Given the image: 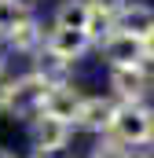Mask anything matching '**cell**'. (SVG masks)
<instances>
[{"mask_svg": "<svg viewBox=\"0 0 154 158\" xmlns=\"http://www.w3.org/2000/svg\"><path fill=\"white\" fill-rule=\"evenodd\" d=\"M110 136H117L125 147H151V140H154V107L151 103H117Z\"/></svg>", "mask_w": 154, "mask_h": 158, "instance_id": "cell-1", "label": "cell"}, {"mask_svg": "<svg viewBox=\"0 0 154 158\" xmlns=\"http://www.w3.org/2000/svg\"><path fill=\"white\" fill-rule=\"evenodd\" d=\"M48 81H40L33 70H22L15 77H7V114L18 121H30L44 110V96H48Z\"/></svg>", "mask_w": 154, "mask_h": 158, "instance_id": "cell-2", "label": "cell"}, {"mask_svg": "<svg viewBox=\"0 0 154 158\" xmlns=\"http://www.w3.org/2000/svg\"><path fill=\"white\" fill-rule=\"evenodd\" d=\"M74 125L59 118H48V114H37V118L26 121V136H30V147L33 151H51V155H66L70 143H74Z\"/></svg>", "mask_w": 154, "mask_h": 158, "instance_id": "cell-3", "label": "cell"}, {"mask_svg": "<svg viewBox=\"0 0 154 158\" xmlns=\"http://www.w3.org/2000/svg\"><path fill=\"white\" fill-rule=\"evenodd\" d=\"M107 85H110L114 103H147L151 99V81L143 77L140 66H110Z\"/></svg>", "mask_w": 154, "mask_h": 158, "instance_id": "cell-4", "label": "cell"}, {"mask_svg": "<svg viewBox=\"0 0 154 158\" xmlns=\"http://www.w3.org/2000/svg\"><path fill=\"white\" fill-rule=\"evenodd\" d=\"M114 114H117V103L110 96H84L81 110L74 118V129L77 132H88V136H103V132H110Z\"/></svg>", "mask_w": 154, "mask_h": 158, "instance_id": "cell-5", "label": "cell"}, {"mask_svg": "<svg viewBox=\"0 0 154 158\" xmlns=\"http://www.w3.org/2000/svg\"><path fill=\"white\" fill-rule=\"evenodd\" d=\"M44 37H48V26H44V22H40L37 15L30 11V15H22V19L15 22V30H11L7 37L0 40V44L7 48V55L15 52V55L30 59V55H37L40 48H44Z\"/></svg>", "mask_w": 154, "mask_h": 158, "instance_id": "cell-6", "label": "cell"}, {"mask_svg": "<svg viewBox=\"0 0 154 158\" xmlns=\"http://www.w3.org/2000/svg\"><path fill=\"white\" fill-rule=\"evenodd\" d=\"M95 52L110 63V66H140L143 59H147V48H143V40L140 37H128V33H107V37L95 44Z\"/></svg>", "mask_w": 154, "mask_h": 158, "instance_id": "cell-7", "label": "cell"}, {"mask_svg": "<svg viewBox=\"0 0 154 158\" xmlns=\"http://www.w3.org/2000/svg\"><path fill=\"white\" fill-rule=\"evenodd\" d=\"M95 44L92 37L84 33V30H59V26H48V37H44V52H51V55H59V59H66V63H81L88 52H92Z\"/></svg>", "mask_w": 154, "mask_h": 158, "instance_id": "cell-8", "label": "cell"}, {"mask_svg": "<svg viewBox=\"0 0 154 158\" xmlns=\"http://www.w3.org/2000/svg\"><path fill=\"white\" fill-rule=\"evenodd\" d=\"M84 96H88V92H84L77 81L51 85L48 96H44V110H40V114L59 118V121H70V125H74V118H77V110H81V99H84Z\"/></svg>", "mask_w": 154, "mask_h": 158, "instance_id": "cell-9", "label": "cell"}, {"mask_svg": "<svg viewBox=\"0 0 154 158\" xmlns=\"http://www.w3.org/2000/svg\"><path fill=\"white\" fill-rule=\"evenodd\" d=\"M114 30L143 40L154 30V7H151V4H132V0H128V4L114 15Z\"/></svg>", "mask_w": 154, "mask_h": 158, "instance_id": "cell-10", "label": "cell"}, {"mask_svg": "<svg viewBox=\"0 0 154 158\" xmlns=\"http://www.w3.org/2000/svg\"><path fill=\"white\" fill-rule=\"evenodd\" d=\"M30 70H33L40 81H48V85H66V81H74V63H66V59H59V55H51V52H44V48H40L37 55H30Z\"/></svg>", "mask_w": 154, "mask_h": 158, "instance_id": "cell-11", "label": "cell"}, {"mask_svg": "<svg viewBox=\"0 0 154 158\" xmlns=\"http://www.w3.org/2000/svg\"><path fill=\"white\" fill-rule=\"evenodd\" d=\"M88 19H92V4L88 0H59L48 26H59V30H88Z\"/></svg>", "mask_w": 154, "mask_h": 158, "instance_id": "cell-12", "label": "cell"}, {"mask_svg": "<svg viewBox=\"0 0 154 158\" xmlns=\"http://www.w3.org/2000/svg\"><path fill=\"white\" fill-rule=\"evenodd\" d=\"M125 143L117 140V136H110V132H103V136H95V143H92V151H88V158H125Z\"/></svg>", "mask_w": 154, "mask_h": 158, "instance_id": "cell-13", "label": "cell"}, {"mask_svg": "<svg viewBox=\"0 0 154 158\" xmlns=\"http://www.w3.org/2000/svg\"><path fill=\"white\" fill-rule=\"evenodd\" d=\"M22 15H30V11H22L15 0H0V40H4L11 30H15V22H18Z\"/></svg>", "mask_w": 154, "mask_h": 158, "instance_id": "cell-14", "label": "cell"}, {"mask_svg": "<svg viewBox=\"0 0 154 158\" xmlns=\"http://www.w3.org/2000/svg\"><path fill=\"white\" fill-rule=\"evenodd\" d=\"M88 4H92L95 11H107V15H117V11H121V7H125L128 0H88Z\"/></svg>", "mask_w": 154, "mask_h": 158, "instance_id": "cell-15", "label": "cell"}, {"mask_svg": "<svg viewBox=\"0 0 154 158\" xmlns=\"http://www.w3.org/2000/svg\"><path fill=\"white\" fill-rule=\"evenodd\" d=\"M125 158H154V151H151V147H128Z\"/></svg>", "mask_w": 154, "mask_h": 158, "instance_id": "cell-16", "label": "cell"}, {"mask_svg": "<svg viewBox=\"0 0 154 158\" xmlns=\"http://www.w3.org/2000/svg\"><path fill=\"white\" fill-rule=\"evenodd\" d=\"M0 114H7V77H0Z\"/></svg>", "mask_w": 154, "mask_h": 158, "instance_id": "cell-17", "label": "cell"}, {"mask_svg": "<svg viewBox=\"0 0 154 158\" xmlns=\"http://www.w3.org/2000/svg\"><path fill=\"white\" fill-rule=\"evenodd\" d=\"M0 77H7V48L0 44Z\"/></svg>", "mask_w": 154, "mask_h": 158, "instance_id": "cell-18", "label": "cell"}, {"mask_svg": "<svg viewBox=\"0 0 154 158\" xmlns=\"http://www.w3.org/2000/svg\"><path fill=\"white\" fill-rule=\"evenodd\" d=\"M143 48H147V55H151V59H154V30H151V33H147V37H143Z\"/></svg>", "mask_w": 154, "mask_h": 158, "instance_id": "cell-19", "label": "cell"}, {"mask_svg": "<svg viewBox=\"0 0 154 158\" xmlns=\"http://www.w3.org/2000/svg\"><path fill=\"white\" fill-rule=\"evenodd\" d=\"M15 4H18L22 11H37V4H40V0H15Z\"/></svg>", "mask_w": 154, "mask_h": 158, "instance_id": "cell-20", "label": "cell"}, {"mask_svg": "<svg viewBox=\"0 0 154 158\" xmlns=\"http://www.w3.org/2000/svg\"><path fill=\"white\" fill-rule=\"evenodd\" d=\"M0 158H18L15 151H7V147H0Z\"/></svg>", "mask_w": 154, "mask_h": 158, "instance_id": "cell-21", "label": "cell"}, {"mask_svg": "<svg viewBox=\"0 0 154 158\" xmlns=\"http://www.w3.org/2000/svg\"><path fill=\"white\" fill-rule=\"evenodd\" d=\"M151 151H154V140H151Z\"/></svg>", "mask_w": 154, "mask_h": 158, "instance_id": "cell-22", "label": "cell"}]
</instances>
